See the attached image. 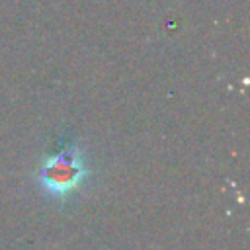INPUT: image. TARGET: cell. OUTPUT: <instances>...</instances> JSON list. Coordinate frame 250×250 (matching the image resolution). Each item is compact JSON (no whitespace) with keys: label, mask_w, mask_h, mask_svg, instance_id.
I'll return each instance as SVG.
<instances>
[{"label":"cell","mask_w":250,"mask_h":250,"mask_svg":"<svg viewBox=\"0 0 250 250\" xmlns=\"http://www.w3.org/2000/svg\"><path fill=\"white\" fill-rule=\"evenodd\" d=\"M86 176L88 168L76 145H70L68 148H62L61 152L43 158L37 172L41 188L55 197H66L68 193H72Z\"/></svg>","instance_id":"1"}]
</instances>
